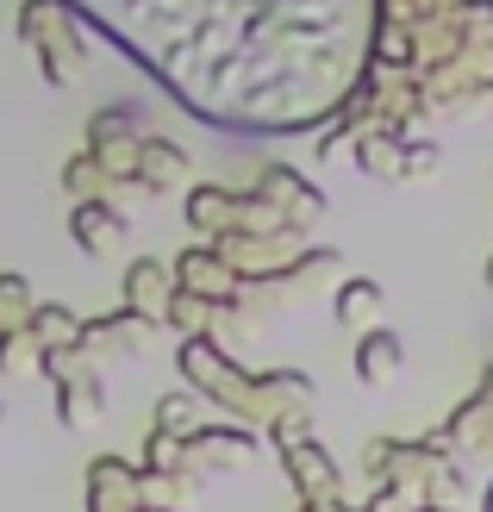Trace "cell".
<instances>
[{
    "instance_id": "cell-1",
    "label": "cell",
    "mask_w": 493,
    "mask_h": 512,
    "mask_svg": "<svg viewBox=\"0 0 493 512\" xmlns=\"http://www.w3.org/2000/svg\"><path fill=\"white\" fill-rule=\"evenodd\" d=\"M19 38L38 50V69H44V82L50 88H63L75 63H82V44H75V19L63 0H25L19 7Z\"/></svg>"
},
{
    "instance_id": "cell-2",
    "label": "cell",
    "mask_w": 493,
    "mask_h": 512,
    "mask_svg": "<svg viewBox=\"0 0 493 512\" xmlns=\"http://www.w3.org/2000/svg\"><path fill=\"white\" fill-rule=\"evenodd\" d=\"M69 232H75V244H82L88 256H100L119 232H125V219L107 207V200H75V213H69Z\"/></svg>"
},
{
    "instance_id": "cell-3",
    "label": "cell",
    "mask_w": 493,
    "mask_h": 512,
    "mask_svg": "<svg viewBox=\"0 0 493 512\" xmlns=\"http://www.w3.org/2000/svg\"><path fill=\"white\" fill-rule=\"evenodd\" d=\"M100 381L94 375H69V381H57V419L63 425H94L100 419Z\"/></svg>"
},
{
    "instance_id": "cell-4",
    "label": "cell",
    "mask_w": 493,
    "mask_h": 512,
    "mask_svg": "<svg viewBox=\"0 0 493 512\" xmlns=\"http://www.w3.org/2000/svg\"><path fill=\"white\" fill-rule=\"evenodd\" d=\"M132 175H138V188H169V182H181V175H188V163H181L175 144H138Z\"/></svg>"
},
{
    "instance_id": "cell-5",
    "label": "cell",
    "mask_w": 493,
    "mask_h": 512,
    "mask_svg": "<svg viewBox=\"0 0 493 512\" xmlns=\"http://www.w3.org/2000/svg\"><path fill=\"white\" fill-rule=\"evenodd\" d=\"M125 294H132V313H157V306H169L163 263H132V269H125Z\"/></svg>"
},
{
    "instance_id": "cell-6",
    "label": "cell",
    "mask_w": 493,
    "mask_h": 512,
    "mask_svg": "<svg viewBox=\"0 0 493 512\" xmlns=\"http://www.w3.org/2000/svg\"><path fill=\"white\" fill-rule=\"evenodd\" d=\"M38 363H44V344L32 338V325L0 331V375H32Z\"/></svg>"
},
{
    "instance_id": "cell-7",
    "label": "cell",
    "mask_w": 493,
    "mask_h": 512,
    "mask_svg": "<svg viewBox=\"0 0 493 512\" xmlns=\"http://www.w3.org/2000/svg\"><path fill=\"white\" fill-rule=\"evenodd\" d=\"M32 313H38V300H32V281L25 275H0V331H19V325H32Z\"/></svg>"
},
{
    "instance_id": "cell-8",
    "label": "cell",
    "mask_w": 493,
    "mask_h": 512,
    "mask_svg": "<svg viewBox=\"0 0 493 512\" xmlns=\"http://www.w3.org/2000/svg\"><path fill=\"white\" fill-rule=\"evenodd\" d=\"M32 338H38L44 350H63V344L82 338V319H75L69 306H38V313H32Z\"/></svg>"
},
{
    "instance_id": "cell-9",
    "label": "cell",
    "mask_w": 493,
    "mask_h": 512,
    "mask_svg": "<svg viewBox=\"0 0 493 512\" xmlns=\"http://www.w3.org/2000/svg\"><path fill=\"white\" fill-rule=\"evenodd\" d=\"M100 182H107V169H100V157H94V150H82L75 163H63V188H69V194L94 200V194H100Z\"/></svg>"
},
{
    "instance_id": "cell-10",
    "label": "cell",
    "mask_w": 493,
    "mask_h": 512,
    "mask_svg": "<svg viewBox=\"0 0 493 512\" xmlns=\"http://www.w3.org/2000/svg\"><path fill=\"white\" fill-rule=\"evenodd\" d=\"M369 300H375V288H369V281H356L350 300H344V319H362V313H369Z\"/></svg>"
},
{
    "instance_id": "cell-11",
    "label": "cell",
    "mask_w": 493,
    "mask_h": 512,
    "mask_svg": "<svg viewBox=\"0 0 493 512\" xmlns=\"http://www.w3.org/2000/svg\"><path fill=\"white\" fill-rule=\"evenodd\" d=\"M0 425H7V406H0Z\"/></svg>"
}]
</instances>
